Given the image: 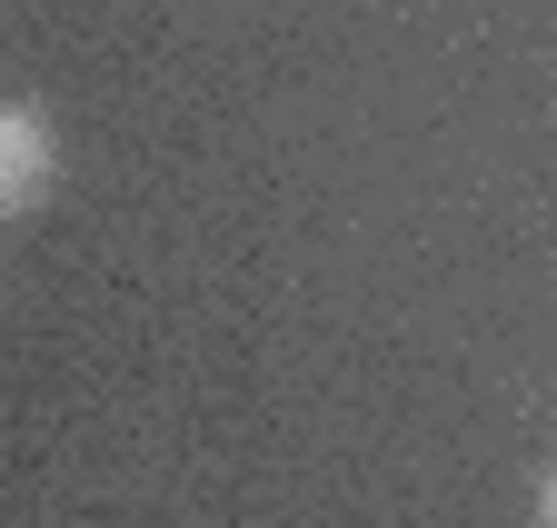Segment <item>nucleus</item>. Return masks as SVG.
<instances>
[{
  "label": "nucleus",
  "mask_w": 557,
  "mask_h": 528,
  "mask_svg": "<svg viewBox=\"0 0 557 528\" xmlns=\"http://www.w3.org/2000/svg\"><path fill=\"white\" fill-rule=\"evenodd\" d=\"M50 160H60L50 120H40L30 100H0V220H11V210H30L40 189H50Z\"/></svg>",
  "instance_id": "obj_1"
},
{
  "label": "nucleus",
  "mask_w": 557,
  "mask_h": 528,
  "mask_svg": "<svg viewBox=\"0 0 557 528\" xmlns=\"http://www.w3.org/2000/svg\"><path fill=\"white\" fill-rule=\"evenodd\" d=\"M537 528H557V469L537 479Z\"/></svg>",
  "instance_id": "obj_2"
}]
</instances>
